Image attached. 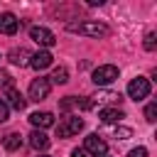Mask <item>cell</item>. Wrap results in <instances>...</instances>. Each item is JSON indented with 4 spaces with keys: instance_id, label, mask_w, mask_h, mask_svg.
Masks as SVG:
<instances>
[{
    "instance_id": "7c38bea8",
    "label": "cell",
    "mask_w": 157,
    "mask_h": 157,
    "mask_svg": "<svg viewBox=\"0 0 157 157\" xmlns=\"http://www.w3.org/2000/svg\"><path fill=\"white\" fill-rule=\"evenodd\" d=\"M49 137H47V132L44 130H34V132H29V145L37 150V152H42V150H47L49 147Z\"/></svg>"
},
{
    "instance_id": "8992f818",
    "label": "cell",
    "mask_w": 157,
    "mask_h": 157,
    "mask_svg": "<svg viewBox=\"0 0 157 157\" xmlns=\"http://www.w3.org/2000/svg\"><path fill=\"white\" fill-rule=\"evenodd\" d=\"M83 150H86V152H91V155H96V157H101V155H105V150H108V142H105L101 135L91 132V135L86 137V142H83Z\"/></svg>"
},
{
    "instance_id": "ac0fdd59",
    "label": "cell",
    "mask_w": 157,
    "mask_h": 157,
    "mask_svg": "<svg viewBox=\"0 0 157 157\" xmlns=\"http://www.w3.org/2000/svg\"><path fill=\"white\" fill-rule=\"evenodd\" d=\"M115 137L118 140H128V137H132V130L125 128V125H120V128H115Z\"/></svg>"
},
{
    "instance_id": "44dd1931",
    "label": "cell",
    "mask_w": 157,
    "mask_h": 157,
    "mask_svg": "<svg viewBox=\"0 0 157 157\" xmlns=\"http://www.w3.org/2000/svg\"><path fill=\"white\" fill-rule=\"evenodd\" d=\"M145 49H155V32H147V37H145Z\"/></svg>"
},
{
    "instance_id": "4fadbf2b",
    "label": "cell",
    "mask_w": 157,
    "mask_h": 157,
    "mask_svg": "<svg viewBox=\"0 0 157 157\" xmlns=\"http://www.w3.org/2000/svg\"><path fill=\"white\" fill-rule=\"evenodd\" d=\"M120 118H125V113L123 110H118V108H103V110H98V120L101 123H118Z\"/></svg>"
},
{
    "instance_id": "7402d4cb",
    "label": "cell",
    "mask_w": 157,
    "mask_h": 157,
    "mask_svg": "<svg viewBox=\"0 0 157 157\" xmlns=\"http://www.w3.org/2000/svg\"><path fill=\"white\" fill-rule=\"evenodd\" d=\"M98 101H120V93H103Z\"/></svg>"
},
{
    "instance_id": "7a4b0ae2",
    "label": "cell",
    "mask_w": 157,
    "mask_h": 157,
    "mask_svg": "<svg viewBox=\"0 0 157 157\" xmlns=\"http://www.w3.org/2000/svg\"><path fill=\"white\" fill-rule=\"evenodd\" d=\"M118 76H120L118 66L103 64V66H98V69L93 71V83H96V86H110L113 81H118Z\"/></svg>"
},
{
    "instance_id": "d4e9b609",
    "label": "cell",
    "mask_w": 157,
    "mask_h": 157,
    "mask_svg": "<svg viewBox=\"0 0 157 157\" xmlns=\"http://www.w3.org/2000/svg\"><path fill=\"white\" fill-rule=\"evenodd\" d=\"M101 157H105V155H101Z\"/></svg>"
},
{
    "instance_id": "ba28073f",
    "label": "cell",
    "mask_w": 157,
    "mask_h": 157,
    "mask_svg": "<svg viewBox=\"0 0 157 157\" xmlns=\"http://www.w3.org/2000/svg\"><path fill=\"white\" fill-rule=\"evenodd\" d=\"M29 123H32L37 130H44V128H52V125H54V115H52L49 110H37V113L29 115Z\"/></svg>"
},
{
    "instance_id": "5bb4252c",
    "label": "cell",
    "mask_w": 157,
    "mask_h": 157,
    "mask_svg": "<svg viewBox=\"0 0 157 157\" xmlns=\"http://www.w3.org/2000/svg\"><path fill=\"white\" fill-rule=\"evenodd\" d=\"M29 59H32V52H27L25 47H20V49H12V52H10V61H12V64H17V66H27V64H29Z\"/></svg>"
},
{
    "instance_id": "9c48e42d",
    "label": "cell",
    "mask_w": 157,
    "mask_h": 157,
    "mask_svg": "<svg viewBox=\"0 0 157 157\" xmlns=\"http://www.w3.org/2000/svg\"><path fill=\"white\" fill-rule=\"evenodd\" d=\"M52 54L47 52V49H39L37 54H32V59H29V66L34 69V71H42V69H47V66H52Z\"/></svg>"
},
{
    "instance_id": "52a82bcc",
    "label": "cell",
    "mask_w": 157,
    "mask_h": 157,
    "mask_svg": "<svg viewBox=\"0 0 157 157\" xmlns=\"http://www.w3.org/2000/svg\"><path fill=\"white\" fill-rule=\"evenodd\" d=\"M29 37H32L39 47H54V44H56V37H54L47 27H32V29H29Z\"/></svg>"
},
{
    "instance_id": "603a6c76",
    "label": "cell",
    "mask_w": 157,
    "mask_h": 157,
    "mask_svg": "<svg viewBox=\"0 0 157 157\" xmlns=\"http://www.w3.org/2000/svg\"><path fill=\"white\" fill-rule=\"evenodd\" d=\"M88 152L83 150V147H76V150H71V157H86Z\"/></svg>"
},
{
    "instance_id": "d6986e66",
    "label": "cell",
    "mask_w": 157,
    "mask_h": 157,
    "mask_svg": "<svg viewBox=\"0 0 157 157\" xmlns=\"http://www.w3.org/2000/svg\"><path fill=\"white\" fill-rule=\"evenodd\" d=\"M7 118H10V108H7V103L0 98V123H5Z\"/></svg>"
},
{
    "instance_id": "5b68a950",
    "label": "cell",
    "mask_w": 157,
    "mask_h": 157,
    "mask_svg": "<svg viewBox=\"0 0 157 157\" xmlns=\"http://www.w3.org/2000/svg\"><path fill=\"white\" fill-rule=\"evenodd\" d=\"M49 91H52V83H49V78H34L32 83H29V101H44L47 96H49Z\"/></svg>"
},
{
    "instance_id": "e0dca14e",
    "label": "cell",
    "mask_w": 157,
    "mask_h": 157,
    "mask_svg": "<svg viewBox=\"0 0 157 157\" xmlns=\"http://www.w3.org/2000/svg\"><path fill=\"white\" fill-rule=\"evenodd\" d=\"M145 120H147V123H155V120H157V103H150V105L145 108Z\"/></svg>"
},
{
    "instance_id": "6da1fadb",
    "label": "cell",
    "mask_w": 157,
    "mask_h": 157,
    "mask_svg": "<svg viewBox=\"0 0 157 157\" xmlns=\"http://www.w3.org/2000/svg\"><path fill=\"white\" fill-rule=\"evenodd\" d=\"M66 29L74 32V34H86V37H105V34H110V29H108L103 22H96V20L71 22V25H66Z\"/></svg>"
},
{
    "instance_id": "3957f363",
    "label": "cell",
    "mask_w": 157,
    "mask_h": 157,
    "mask_svg": "<svg viewBox=\"0 0 157 157\" xmlns=\"http://www.w3.org/2000/svg\"><path fill=\"white\" fill-rule=\"evenodd\" d=\"M83 130V120L78 118V115H69V118H64L59 125H56V135L59 137H71V135H76V132H81Z\"/></svg>"
},
{
    "instance_id": "9a60e30c",
    "label": "cell",
    "mask_w": 157,
    "mask_h": 157,
    "mask_svg": "<svg viewBox=\"0 0 157 157\" xmlns=\"http://www.w3.org/2000/svg\"><path fill=\"white\" fill-rule=\"evenodd\" d=\"M66 81H69V71H66V66L54 69L52 76H49V83H66Z\"/></svg>"
},
{
    "instance_id": "ffe728a7",
    "label": "cell",
    "mask_w": 157,
    "mask_h": 157,
    "mask_svg": "<svg viewBox=\"0 0 157 157\" xmlns=\"http://www.w3.org/2000/svg\"><path fill=\"white\" fill-rule=\"evenodd\" d=\"M128 157H147V147H135L128 152Z\"/></svg>"
},
{
    "instance_id": "2e32d148",
    "label": "cell",
    "mask_w": 157,
    "mask_h": 157,
    "mask_svg": "<svg viewBox=\"0 0 157 157\" xmlns=\"http://www.w3.org/2000/svg\"><path fill=\"white\" fill-rule=\"evenodd\" d=\"M2 145H5V150L15 152V150H20V147H22V137H20L17 132H12V135H7V137L2 140Z\"/></svg>"
},
{
    "instance_id": "cb8c5ba5",
    "label": "cell",
    "mask_w": 157,
    "mask_h": 157,
    "mask_svg": "<svg viewBox=\"0 0 157 157\" xmlns=\"http://www.w3.org/2000/svg\"><path fill=\"white\" fill-rule=\"evenodd\" d=\"M39 157H47V155H39Z\"/></svg>"
},
{
    "instance_id": "8fae6325",
    "label": "cell",
    "mask_w": 157,
    "mask_h": 157,
    "mask_svg": "<svg viewBox=\"0 0 157 157\" xmlns=\"http://www.w3.org/2000/svg\"><path fill=\"white\" fill-rule=\"evenodd\" d=\"M17 29H20V20H17L12 12L0 15V32H2V34H15Z\"/></svg>"
},
{
    "instance_id": "30bf717a",
    "label": "cell",
    "mask_w": 157,
    "mask_h": 157,
    "mask_svg": "<svg viewBox=\"0 0 157 157\" xmlns=\"http://www.w3.org/2000/svg\"><path fill=\"white\" fill-rule=\"evenodd\" d=\"M5 103H7V108L12 105L15 110H25V105H27V101H25V96L20 93V91H15L12 86H7V91H5Z\"/></svg>"
},
{
    "instance_id": "277c9868",
    "label": "cell",
    "mask_w": 157,
    "mask_h": 157,
    "mask_svg": "<svg viewBox=\"0 0 157 157\" xmlns=\"http://www.w3.org/2000/svg\"><path fill=\"white\" fill-rule=\"evenodd\" d=\"M128 96H130L132 101H142V98H147V96H150V81H147L145 76L132 78V81L128 83Z\"/></svg>"
}]
</instances>
